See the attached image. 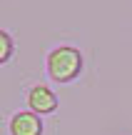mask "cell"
Returning a JSON list of instances; mask_svg holds the SVG:
<instances>
[{
    "mask_svg": "<svg viewBox=\"0 0 132 135\" xmlns=\"http://www.w3.org/2000/svg\"><path fill=\"white\" fill-rule=\"evenodd\" d=\"M82 53L75 45H55L47 55H45V73L52 83L67 85V83L77 80L82 73Z\"/></svg>",
    "mask_w": 132,
    "mask_h": 135,
    "instance_id": "obj_1",
    "label": "cell"
},
{
    "mask_svg": "<svg viewBox=\"0 0 132 135\" xmlns=\"http://www.w3.org/2000/svg\"><path fill=\"white\" fill-rule=\"evenodd\" d=\"M57 105H60V100H57V95L52 93V88L38 83V85H33L28 90V110L38 113L40 118L55 113V110H57Z\"/></svg>",
    "mask_w": 132,
    "mask_h": 135,
    "instance_id": "obj_2",
    "label": "cell"
},
{
    "mask_svg": "<svg viewBox=\"0 0 132 135\" xmlns=\"http://www.w3.org/2000/svg\"><path fill=\"white\" fill-rule=\"evenodd\" d=\"M45 125L43 118L33 110H18L8 120V133L10 135H43Z\"/></svg>",
    "mask_w": 132,
    "mask_h": 135,
    "instance_id": "obj_3",
    "label": "cell"
},
{
    "mask_svg": "<svg viewBox=\"0 0 132 135\" xmlns=\"http://www.w3.org/2000/svg\"><path fill=\"white\" fill-rule=\"evenodd\" d=\"M13 55H15V40H13V35L8 30L0 28V65L10 63Z\"/></svg>",
    "mask_w": 132,
    "mask_h": 135,
    "instance_id": "obj_4",
    "label": "cell"
}]
</instances>
